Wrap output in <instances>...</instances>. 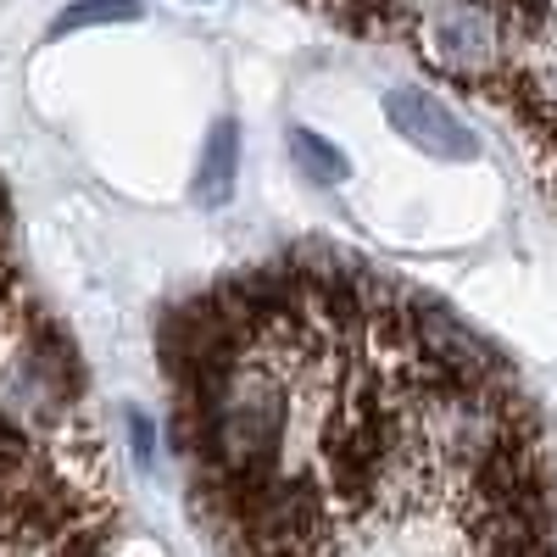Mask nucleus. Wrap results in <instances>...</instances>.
Here are the masks:
<instances>
[{"label": "nucleus", "instance_id": "f257e3e1", "mask_svg": "<svg viewBox=\"0 0 557 557\" xmlns=\"http://www.w3.org/2000/svg\"><path fill=\"white\" fill-rule=\"evenodd\" d=\"M218 557H557V485L513 374L435 301L278 257L157 330Z\"/></svg>", "mask_w": 557, "mask_h": 557}, {"label": "nucleus", "instance_id": "f03ea898", "mask_svg": "<svg viewBox=\"0 0 557 557\" xmlns=\"http://www.w3.org/2000/svg\"><path fill=\"white\" fill-rule=\"evenodd\" d=\"M385 117L391 128L407 139V146L430 151V157H446V162H469L480 151V139L457 123L451 107H441L430 89H391L385 96Z\"/></svg>", "mask_w": 557, "mask_h": 557}, {"label": "nucleus", "instance_id": "7ed1b4c3", "mask_svg": "<svg viewBox=\"0 0 557 557\" xmlns=\"http://www.w3.org/2000/svg\"><path fill=\"white\" fill-rule=\"evenodd\" d=\"M228 190H235V123H218L207 151H201V178H196V196L207 207L228 201Z\"/></svg>", "mask_w": 557, "mask_h": 557}, {"label": "nucleus", "instance_id": "20e7f679", "mask_svg": "<svg viewBox=\"0 0 557 557\" xmlns=\"http://www.w3.org/2000/svg\"><path fill=\"white\" fill-rule=\"evenodd\" d=\"M290 157L301 162V173H307L312 184H341V178L351 173L346 157H341L323 134H312V128H290Z\"/></svg>", "mask_w": 557, "mask_h": 557}, {"label": "nucleus", "instance_id": "39448f33", "mask_svg": "<svg viewBox=\"0 0 557 557\" xmlns=\"http://www.w3.org/2000/svg\"><path fill=\"white\" fill-rule=\"evenodd\" d=\"M134 17H139V0H73V7L57 17V34L96 28V23H134Z\"/></svg>", "mask_w": 557, "mask_h": 557}, {"label": "nucleus", "instance_id": "423d86ee", "mask_svg": "<svg viewBox=\"0 0 557 557\" xmlns=\"http://www.w3.org/2000/svg\"><path fill=\"white\" fill-rule=\"evenodd\" d=\"M128 430H134V451H139V462H151L157 457V441H151V424L139 412H128Z\"/></svg>", "mask_w": 557, "mask_h": 557}]
</instances>
